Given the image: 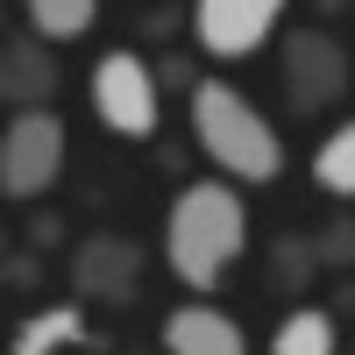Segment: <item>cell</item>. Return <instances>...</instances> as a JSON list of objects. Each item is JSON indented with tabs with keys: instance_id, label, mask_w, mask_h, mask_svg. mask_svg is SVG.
<instances>
[{
	"instance_id": "obj_1",
	"label": "cell",
	"mask_w": 355,
	"mask_h": 355,
	"mask_svg": "<svg viewBox=\"0 0 355 355\" xmlns=\"http://www.w3.org/2000/svg\"><path fill=\"white\" fill-rule=\"evenodd\" d=\"M249 256V199L227 178H192L178 185L164 206V270L192 291V299H214V291L242 270Z\"/></svg>"
},
{
	"instance_id": "obj_2",
	"label": "cell",
	"mask_w": 355,
	"mask_h": 355,
	"mask_svg": "<svg viewBox=\"0 0 355 355\" xmlns=\"http://www.w3.org/2000/svg\"><path fill=\"white\" fill-rule=\"evenodd\" d=\"M185 121H192V142L206 150V164H214L227 185H277L284 178V135L242 85L199 78L192 100H185Z\"/></svg>"
},
{
	"instance_id": "obj_3",
	"label": "cell",
	"mask_w": 355,
	"mask_h": 355,
	"mask_svg": "<svg viewBox=\"0 0 355 355\" xmlns=\"http://www.w3.org/2000/svg\"><path fill=\"white\" fill-rule=\"evenodd\" d=\"M64 157H71V135L50 107H28V114H8L0 128V199H50L57 178H64Z\"/></svg>"
},
{
	"instance_id": "obj_4",
	"label": "cell",
	"mask_w": 355,
	"mask_h": 355,
	"mask_svg": "<svg viewBox=\"0 0 355 355\" xmlns=\"http://www.w3.org/2000/svg\"><path fill=\"white\" fill-rule=\"evenodd\" d=\"M85 93H93L100 128L121 142L157 135V121H164V85H157V64L142 50H107L93 64V78H85Z\"/></svg>"
},
{
	"instance_id": "obj_5",
	"label": "cell",
	"mask_w": 355,
	"mask_h": 355,
	"mask_svg": "<svg viewBox=\"0 0 355 355\" xmlns=\"http://www.w3.org/2000/svg\"><path fill=\"white\" fill-rule=\"evenodd\" d=\"M348 93V50L327 28H284V100L291 114H327Z\"/></svg>"
},
{
	"instance_id": "obj_6",
	"label": "cell",
	"mask_w": 355,
	"mask_h": 355,
	"mask_svg": "<svg viewBox=\"0 0 355 355\" xmlns=\"http://www.w3.org/2000/svg\"><path fill=\"white\" fill-rule=\"evenodd\" d=\"M277 28H284V0H199L192 8V43L220 64L270 50Z\"/></svg>"
},
{
	"instance_id": "obj_7",
	"label": "cell",
	"mask_w": 355,
	"mask_h": 355,
	"mask_svg": "<svg viewBox=\"0 0 355 355\" xmlns=\"http://www.w3.org/2000/svg\"><path fill=\"white\" fill-rule=\"evenodd\" d=\"M142 242H128V234H85V242H71V291L93 306H128L142 291Z\"/></svg>"
},
{
	"instance_id": "obj_8",
	"label": "cell",
	"mask_w": 355,
	"mask_h": 355,
	"mask_svg": "<svg viewBox=\"0 0 355 355\" xmlns=\"http://www.w3.org/2000/svg\"><path fill=\"white\" fill-rule=\"evenodd\" d=\"M157 355H249V327L234 313H220L214 299H192V306L164 313Z\"/></svg>"
},
{
	"instance_id": "obj_9",
	"label": "cell",
	"mask_w": 355,
	"mask_h": 355,
	"mask_svg": "<svg viewBox=\"0 0 355 355\" xmlns=\"http://www.w3.org/2000/svg\"><path fill=\"white\" fill-rule=\"evenodd\" d=\"M0 78H8V107L15 114H28V107H50L57 100V57H50V43H36L28 28H8L0 36Z\"/></svg>"
},
{
	"instance_id": "obj_10",
	"label": "cell",
	"mask_w": 355,
	"mask_h": 355,
	"mask_svg": "<svg viewBox=\"0 0 355 355\" xmlns=\"http://www.w3.org/2000/svg\"><path fill=\"white\" fill-rule=\"evenodd\" d=\"M64 348H93V320L78 313V299L36 306V313L15 327V341H8V355H64Z\"/></svg>"
},
{
	"instance_id": "obj_11",
	"label": "cell",
	"mask_w": 355,
	"mask_h": 355,
	"mask_svg": "<svg viewBox=\"0 0 355 355\" xmlns=\"http://www.w3.org/2000/svg\"><path fill=\"white\" fill-rule=\"evenodd\" d=\"M263 355H341V334H334V313L327 306H291L277 320V334Z\"/></svg>"
},
{
	"instance_id": "obj_12",
	"label": "cell",
	"mask_w": 355,
	"mask_h": 355,
	"mask_svg": "<svg viewBox=\"0 0 355 355\" xmlns=\"http://www.w3.org/2000/svg\"><path fill=\"white\" fill-rule=\"evenodd\" d=\"M21 21H28L36 43H78V36L100 28V8H93V0H28Z\"/></svg>"
},
{
	"instance_id": "obj_13",
	"label": "cell",
	"mask_w": 355,
	"mask_h": 355,
	"mask_svg": "<svg viewBox=\"0 0 355 355\" xmlns=\"http://www.w3.org/2000/svg\"><path fill=\"white\" fill-rule=\"evenodd\" d=\"M313 185L327 192V199H355V121H341L313 150Z\"/></svg>"
},
{
	"instance_id": "obj_14",
	"label": "cell",
	"mask_w": 355,
	"mask_h": 355,
	"mask_svg": "<svg viewBox=\"0 0 355 355\" xmlns=\"http://www.w3.org/2000/svg\"><path fill=\"white\" fill-rule=\"evenodd\" d=\"M313 270H320V249L306 242V234H284V242H277V284H291V277L306 284Z\"/></svg>"
},
{
	"instance_id": "obj_15",
	"label": "cell",
	"mask_w": 355,
	"mask_h": 355,
	"mask_svg": "<svg viewBox=\"0 0 355 355\" xmlns=\"http://www.w3.org/2000/svg\"><path fill=\"white\" fill-rule=\"evenodd\" d=\"M313 249H320V263H341V270H348V263H355V220H334Z\"/></svg>"
},
{
	"instance_id": "obj_16",
	"label": "cell",
	"mask_w": 355,
	"mask_h": 355,
	"mask_svg": "<svg viewBox=\"0 0 355 355\" xmlns=\"http://www.w3.org/2000/svg\"><path fill=\"white\" fill-rule=\"evenodd\" d=\"M157 85H178V93L192 100V85H199V71L185 64V57H164V64H157Z\"/></svg>"
},
{
	"instance_id": "obj_17",
	"label": "cell",
	"mask_w": 355,
	"mask_h": 355,
	"mask_svg": "<svg viewBox=\"0 0 355 355\" xmlns=\"http://www.w3.org/2000/svg\"><path fill=\"white\" fill-rule=\"evenodd\" d=\"M0 107H8V78H0Z\"/></svg>"
},
{
	"instance_id": "obj_18",
	"label": "cell",
	"mask_w": 355,
	"mask_h": 355,
	"mask_svg": "<svg viewBox=\"0 0 355 355\" xmlns=\"http://www.w3.org/2000/svg\"><path fill=\"white\" fill-rule=\"evenodd\" d=\"M0 21H8V15H0ZM0 36H8V28H0Z\"/></svg>"
},
{
	"instance_id": "obj_19",
	"label": "cell",
	"mask_w": 355,
	"mask_h": 355,
	"mask_svg": "<svg viewBox=\"0 0 355 355\" xmlns=\"http://www.w3.org/2000/svg\"><path fill=\"white\" fill-rule=\"evenodd\" d=\"M128 355H142V348H128Z\"/></svg>"
},
{
	"instance_id": "obj_20",
	"label": "cell",
	"mask_w": 355,
	"mask_h": 355,
	"mask_svg": "<svg viewBox=\"0 0 355 355\" xmlns=\"http://www.w3.org/2000/svg\"><path fill=\"white\" fill-rule=\"evenodd\" d=\"M0 355H8V348H0Z\"/></svg>"
}]
</instances>
